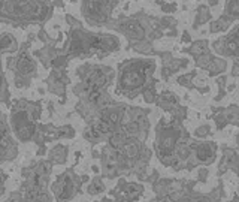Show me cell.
<instances>
[{"label":"cell","instance_id":"1","mask_svg":"<svg viewBox=\"0 0 239 202\" xmlns=\"http://www.w3.org/2000/svg\"><path fill=\"white\" fill-rule=\"evenodd\" d=\"M127 28H129V30L133 33V35H142V28H140L136 23H132V24H129L127 26Z\"/></svg>","mask_w":239,"mask_h":202}]
</instances>
